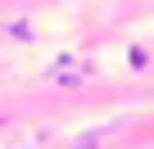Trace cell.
<instances>
[{"instance_id":"obj_1","label":"cell","mask_w":154,"mask_h":149,"mask_svg":"<svg viewBox=\"0 0 154 149\" xmlns=\"http://www.w3.org/2000/svg\"><path fill=\"white\" fill-rule=\"evenodd\" d=\"M127 63H131V68H145V63H149V54H145L140 45H131V50H127Z\"/></svg>"},{"instance_id":"obj_3","label":"cell","mask_w":154,"mask_h":149,"mask_svg":"<svg viewBox=\"0 0 154 149\" xmlns=\"http://www.w3.org/2000/svg\"><path fill=\"white\" fill-rule=\"evenodd\" d=\"M9 36H18V41H27V36H32V27H27V23H9Z\"/></svg>"},{"instance_id":"obj_2","label":"cell","mask_w":154,"mask_h":149,"mask_svg":"<svg viewBox=\"0 0 154 149\" xmlns=\"http://www.w3.org/2000/svg\"><path fill=\"white\" fill-rule=\"evenodd\" d=\"M72 149H100V136H91V131H86V136H77Z\"/></svg>"}]
</instances>
